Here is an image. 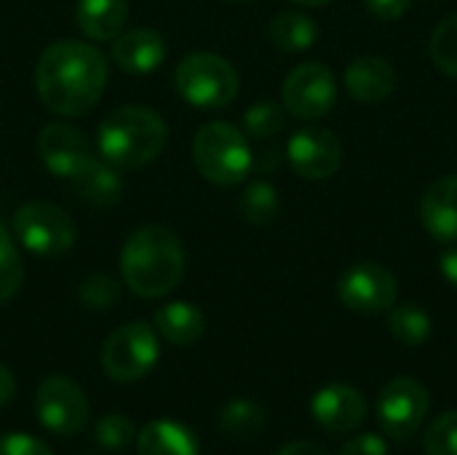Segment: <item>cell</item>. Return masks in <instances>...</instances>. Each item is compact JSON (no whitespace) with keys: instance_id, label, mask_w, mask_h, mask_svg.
<instances>
[{"instance_id":"cell-24","label":"cell","mask_w":457,"mask_h":455,"mask_svg":"<svg viewBox=\"0 0 457 455\" xmlns=\"http://www.w3.org/2000/svg\"><path fill=\"white\" fill-rule=\"evenodd\" d=\"M388 330L404 346H423L431 338V319L423 308H418L412 303L391 306Z\"/></svg>"},{"instance_id":"cell-27","label":"cell","mask_w":457,"mask_h":455,"mask_svg":"<svg viewBox=\"0 0 457 455\" xmlns=\"http://www.w3.org/2000/svg\"><path fill=\"white\" fill-rule=\"evenodd\" d=\"M431 59L445 72L457 78V13L447 16L431 35Z\"/></svg>"},{"instance_id":"cell-17","label":"cell","mask_w":457,"mask_h":455,"mask_svg":"<svg viewBox=\"0 0 457 455\" xmlns=\"http://www.w3.org/2000/svg\"><path fill=\"white\" fill-rule=\"evenodd\" d=\"M345 88L359 102H383L396 88V72L383 56H359L345 70Z\"/></svg>"},{"instance_id":"cell-21","label":"cell","mask_w":457,"mask_h":455,"mask_svg":"<svg viewBox=\"0 0 457 455\" xmlns=\"http://www.w3.org/2000/svg\"><path fill=\"white\" fill-rule=\"evenodd\" d=\"M129 16L126 0H78V27L91 40H112L120 35Z\"/></svg>"},{"instance_id":"cell-13","label":"cell","mask_w":457,"mask_h":455,"mask_svg":"<svg viewBox=\"0 0 457 455\" xmlns=\"http://www.w3.org/2000/svg\"><path fill=\"white\" fill-rule=\"evenodd\" d=\"M287 156L292 169L303 180H327L340 169L343 147L340 139L321 126L297 129L287 142Z\"/></svg>"},{"instance_id":"cell-32","label":"cell","mask_w":457,"mask_h":455,"mask_svg":"<svg viewBox=\"0 0 457 455\" xmlns=\"http://www.w3.org/2000/svg\"><path fill=\"white\" fill-rule=\"evenodd\" d=\"M0 455H54L46 442L29 434H5L0 437Z\"/></svg>"},{"instance_id":"cell-18","label":"cell","mask_w":457,"mask_h":455,"mask_svg":"<svg viewBox=\"0 0 457 455\" xmlns=\"http://www.w3.org/2000/svg\"><path fill=\"white\" fill-rule=\"evenodd\" d=\"M70 188L91 206H115L123 196V177L110 161L94 158L78 177L70 180Z\"/></svg>"},{"instance_id":"cell-37","label":"cell","mask_w":457,"mask_h":455,"mask_svg":"<svg viewBox=\"0 0 457 455\" xmlns=\"http://www.w3.org/2000/svg\"><path fill=\"white\" fill-rule=\"evenodd\" d=\"M439 271H442V276L457 287V249H447L442 257H439Z\"/></svg>"},{"instance_id":"cell-33","label":"cell","mask_w":457,"mask_h":455,"mask_svg":"<svg viewBox=\"0 0 457 455\" xmlns=\"http://www.w3.org/2000/svg\"><path fill=\"white\" fill-rule=\"evenodd\" d=\"M340 455H388V445L378 434H359L343 445Z\"/></svg>"},{"instance_id":"cell-29","label":"cell","mask_w":457,"mask_h":455,"mask_svg":"<svg viewBox=\"0 0 457 455\" xmlns=\"http://www.w3.org/2000/svg\"><path fill=\"white\" fill-rule=\"evenodd\" d=\"M118 295H120L118 282H115L112 276H107V274H91V276H86V279L80 282V287H78L80 303H83L86 308H96V311L115 306Z\"/></svg>"},{"instance_id":"cell-14","label":"cell","mask_w":457,"mask_h":455,"mask_svg":"<svg viewBox=\"0 0 457 455\" xmlns=\"http://www.w3.org/2000/svg\"><path fill=\"white\" fill-rule=\"evenodd\" d=\"M367 400L359 389L345 383L324 386L311 400V416L313 421L332 434H348L359 429L367 421Z\"/></svg>"},{"instance_id":"cell-20","label":"cell","mask_w":457,"mask_h":455,"mask_svg":"<svg viewBox=\"0 0 457 455\" xmlns=\"http://www.w3.org/2000/svg\"><path fill=\"white\" fill-rule=\"evenodd\" d=\"M153 324L174 346H193L195 341H201V335L206 330V319H204L201 308L193 303H185V300L161 306L153 316Z\"/></svg>"},{"instance_id":"cell-23","label":"cell","mask_w":457,"mask_h":455,"mask_svg":"<svg viewBox=\"0 0 457 455\" xmlns=\"http://www.w3.org/2000/svg\"><path fill=\"white\" fill-rule=\"evenodd\" d=\"M265 424H268L265 410L252 400H230L220 410V429L233 440H252L265 429Z\"/></svg>"},{"instance_id":"cell-19","label":"cell","mask_w":457,"mask_h":455,"mask_svg":"<svg viewBox=\"0 0 457 455\" xmlns=\"http://www.w3.org/2000/svg\"><path fill=\"white\" fill-rule=\"evenodd\" d=\"M139 455H198L195 434L179 421L158 418L147 424L137 437Z\"/></svg>"},{"instance_id":"cell-10","label":"cell","mask_w":457,"mask_h":455,"mask_svg":"<svg viewBox=\"0 0 457 455\" xmlns=\"http://www.w3.org/2000/svg\"><path fill=\"white\" fill-rule=\"evenodd\" d=\"M35 416L48 432L72 437L88 421V402L78 383L64 375H51L35 392Z\"/></svg>"},{"instance_id":"cell-34","label":"cell","mask_w":457,"mask_h":455,"mask_svg":"<svg viewBox=\"0 0 457 455\" xmlns=\"http://www.w3.org/2000/svg\"><path fill=\"white\" fill-rule=\"evenodd\" d=\"M412 0H367V8L378 16V19H399L407 8H410Z\"/></svg>"},{"instance_id":"cell-1","label":"cell","mask_w":457,"mask_h":455,"mask_svg":"<svg viewBox=\"0 0 457 455\" xmlns=\"http://www.w3.org/2000/svg\"><path fill=\"white\" fill-rule=\"evenodd\" d=\"M104 83L107 62L102 51L80 40H56L37 59L35 88L56 115H86L99 102Z\"/></svg>"},{"instance_id":"cell-25","label":"cell","mask_w":457,"mask_h":455,"mask_svg":"<svg viewBox=\"0 0 457 455\" xmlns=\"http://www.w3.org/2000/svg\"><path fill=\"white\" fill-rule=\"evenodd\" d=\"M238 212L252 225H268V223H273L278 217V212H281V201H278L276 188L270 182H265V180H254L244 190V196L238 201Z\"/></svg>"},{"instance_id":"cell-7","label":"cell","mask_w":457,"mask_h":455,"mask_svg":"<svg viewBox=\"0 0 457 455\" xmlns=\"http://www.w3.org/2000/svg\"><path fill=\"white\" fill-rule=\"evenodd\" d=\"M13 239L32 255L56 257L75 244V225L56 204L29 201L13 215Z\"/></svg>"},{"instance_id":"cell-36","label":"cell","mask_w":457,"mask_h":455,"mask_svg":"<svg viewBox=\"0 0 457 455\" xmlns=\"http://www.w3.org/2000/svg\"><path fill=\"white\" fill-rule=\"evenodd\" d=\"M16 394V381L11 375V370L5 365H0V408H5Z\"/></svg>"},{"instance_id":"cell-9","label":"cell","mask_w":457,"mask_h":455,"mask_svg":"<svg viewBox=\"0 0 457 455\" xmlns=\"http://www.w3.org/2000/svg\"><path fill=\"white\" fill-rule=\"evenodd\" d=\"M340 303L361 316L391 311L399 295L396 276L378 263H356L337 282Z\"/></svg>"},{"instance_id":"cell-4","label":"cell","mask_w":457,"mask_h":455,"mask_svg":"<svg viewBox=\"0 0 457 455\" xmlns=\"http://www.w3.org/2000/svg\"><path fill=\"white\" fill-rule=\"evenodd\" d=\"M193 164L204 180L230 188L244 182L252 172V150L244 131L233 123L212 121L201 126L193 139Z\"/></svg>"},{"instance_id":"cell-12","label":"cell","mask_w":457,"mask_h":455,"mask_svg":"<svg viewBox=\"0 0 457 455\" xmlns=\"http://www.w3.org/2000/svg\"><path fill=\"white\" fill-rule=\"evenodd\" d=\"M37 156L43 166L62 180L78 177L96 156L86 134L70 123H48L37 134Z\"/></svg>"},{"instance_id":"cell-30","label":"cell","mask_w":457,"mask_h":455,"mask_svg":"<svg viewBox=\"0 0 457 455\" xmlns=\"http://www.w3.org/2000/svg\"><path fill=\"white\" fill-rule=\"evenodd\" d=\"M426 455H457V410L439 416L426 437H423Z\"/></svg>"},{"instance_id":"cell-38","label":"cell","mask_w":457,"mask_h":455,"mask_svg":"<svg viewBox=\"0 0 457 455\" xmlns=\"http://www.w3.org/2000/svg\"><path fill=\"white\" fill-rule=\"evenodd\" d=\"M292 3H300V5H311V8H316V5H327V3H332V0H292Z\"/></svg>"},{"instance_id":"cell-5","label":"cell","mask_w":457,"mask_h":455,"mask_svg":"<svg viewBox=\"0 0 457 455\" xmlns=\"http://www.w3.org/2000/svg\"><path fill=\"white\" fill-rule=\"evenodd\" d=\"M174 86L187 105L198 110H220L238 97V72L228 59L198 51L177 64Z\"/></svg>"},{"instance_id":"cell-3","label":"cell","mask_w":457,"mask_h":455,"mask_svg":"<svg viewBox=\"0 0 457 455\" xmlns=\"http://www.w3.org/2000/svg\"><path fill=\"white\" fill-rule=\"evenodd\" d=\"M166 145L163 118L142 105L112 110L99 123V153L118 169H142L158 158Z\"/></svg>"},{"instance_id":"cell-26","label":"cell","mask_w":457,"mask_h":455,"mask_svg":"<svg viewBox=\"0 0 457 455\" xmlns=\"http://www.w3.org/2000/svg\"><path fill=\"white\" fill-rule=\"evenodd\" d=\"M21 279H24V268H21L16 241L11 231L5 228V223H0V303L11 300L19 292Z\"/></svg>"},{"instance_id":"cell-28","label":"cell","mask_w":457,"mask_h":455,"mask_svg":"<svg viewBox=\"0 0 457 455\" xmlns=\"http://www.w3.org/2000/svg\"><path fill=\"white\" fill-rule=\"evenodd\" d=\"M284 121H287L284 107L276 102H257L244 113V129L257 139L278 134L284 129Z\"/></svg>"},{"instance_id":"cell-31","label":"cell","mask_w":457,"mask_h":455,"mask_svg":"<svg viewBox=\"0 0 457 455\" xmlns=\"http://www.w3.org/2000/svg\"><path fill=\"white\" fill-rule=\"evenodd\" d=\"M94 440L104 451H126L134 442V424L126 416H104L94 426Z\"/></svg>"},{"instance_id":"cell-8","label":"cell","mask_w":457,"mask_h":455,"mask_svg":"<svg viewBox=\"0 0 457 455\" xmlns=\"http://www.w3.org/2000/svg\"><path fill=\"white\" fill-rule=\"evenodd\" d=\"M431 410V394L428 389L415 378H394L383 386L378 397V421L380 429L394 440L404 442L410 440L420 424L426 421Z\"/></svg>"},{"instance_id":"cell-39","label":"cell","mask_w":457,"mask_h":455,"mask_svg":"<svg viewBox=\"0 0 457 455\" xmlns=\"http://www.w3.org/2000/svg\"><path fill=\"white\" fill-rule=\"evenodd\" d=\"M225 3H252V0H225Z\"/></svg>"},{"instance_id":"cell-22","label":"cell","mask_w":457,"mask_h":455,"mask_svg":"<svg viewBox=\"0 0 457 455\" xmlns=\"http://www.w3.org/2000/svg\"><path fill=\"white\" fill-rule=\"evenodd\" d=\"M268 38L278 51L300 54V51H308L316 43L319 29H316L313 19L303 16V13H295V11H287V13H278L268 24Z\"/></svg>"},{"instance_id":"cell-6","label":"cell","mask_w":457,"mask_h":455,"mask_svg":"<svg viewBox=\"0 0 457 455\" xmlns=\"http://www.w3.org/2000/svg\"><path fill=\"white\" fill-rule=\"evenodd\" d=\"M158 335L147 322H131L107 335L102 346V370L118 383L145 378L158 362Z\"/></svg>"},{"instance_id":"cell-35","label":"cell","mask_w":457,"mask_h":455,"mask_svg":"<svg viewBox=\"0 0 457 455\" xmlns=\"http://www.w3.org/2000/svg\"><path fill=\"white\" fill-rule=\"evenodd\" d=\"M278 455H329L321 445L316 442H308V440H297V442H289L287 448H281Z\"/></svg>"},{"instance_id":"cell-15","label":"cell","mask_w":457,"mask_h":455,"mask_svg":"<svg viewBox=\"0 0 457 455\" xmlns=\"http://www.w3.org/2000/svg\"><path fill=\"white\" fill-rule=\"evenodd\" d=\"M112 62L131 75H150L166 62V40L155 29H129L112 46Z\"/></svg>"},{"instance_id":"cell-2","label":"cell","mask_w":457,"mask_h":455,"mask_svg":"<svg viewBox=\"0 0 457 455\" xmlns=\"http://www.w3.org/2000/svg\"><path fill=\"white\" fill-rule=\"evenodd\" d=\"M120 276L139 298H163L185 276V249L179 239L161 225L134 231L120 249Z\"/></svg>"},{"instance_id":"cell-11","label":"cell","mask_w":457,"mask_h":455,"mask_svg":"<svg viewBox=\"0 0 457 455\" xmlns=\"http://www.w3.org/2000/svg\"><path fill=\"white\" fill-rule=\"evenodd\" d=\"M281 99H284V110H289V115L295 118L303 121L324 118L337 99V83L332 70L319 62L295 67L284 78Z\"/></svg>"},{"instance_id":"cell-16","label":"cell","mask_w":457,"mask_h":455,"mask_svg":"<svg viewBox=\"0 0 457 455\" xmlns=\"http://www.w3.org/2000/svg\"><path fill=\"white\" fill-rule=\"evenodd\" d=\"M420 220L426 231L442 241L455 244L457 241V174L436 180L420 204Z\"/></svg>"}]
</instances>
